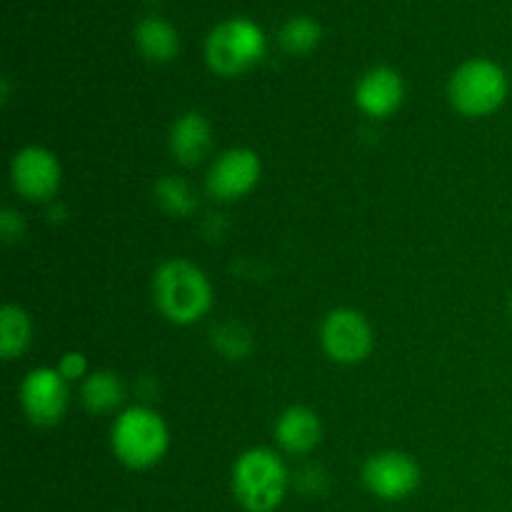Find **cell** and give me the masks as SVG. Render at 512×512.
<instances>
[{
    "instance_id": "cell-3",
    "label": "cell",
    "mask_w": 512,
    "mask_h": 512,
    "mask_svg": "<svg viewBox=\"0 0 512 512\" xmlns=\"http://www.w3.org/2000/svg\"><path fill=\"white\" fill-rule=\"evenodd\" d=\"M290 475L270 448H250L233 465V495L248 512H275L288 493Z\"/></svg>"
},
{
    "instance_id": "cell-19",
    "label": "cell",
    "mask_w": 512,
    "mask_h": 512,
    "mask_svg": "<svg viewBox=\"0 0 512 512\" xmlns=\"http://www.w3.org/2000/svg\"><path fill=\"white\" fill-rule=\"evenodd\" d=\"M213 345L228 360H243L253 350V335L240 323H223L213 330Z\"/></svg>"
},
{
    "instance_id": "cell-22",
    "label": "cell",
    "mask_w": 512,
    "mask_h": 512,
    "mask_svg": "<svg viewBox=\"0 0 512 512\" xmlns=\"http://www.w3.org/2000/svg\"><path fill=\"white\" fill-rule=\"evenodd\" d=\"M510 315H512V295H510Z\"/></svg>"
},
{
    "instance_id": "cell-16",
    "label": "cell",
    "mask_w": 512,
    "mask_h": 512,
    "mask_svg": "<svg viewBox=\"0 0 512 512\" xmlns=\"http://www.w3.org/2000/svg\"><path fill=\"white\" fill-rule=\"evenodd\" d=\"M33 343V320L20 305L5 303L0 310V355L3 360H15Z\"/></svg>"
},
{
    "instance_id": "cell-9",
    "label": "cell",
    "mask_w": 512,
    "mask_h": 512,
    "mask_svg": "<svg viewBox=\"0 0 512 512\" xmlns=\"http://www.w3.org/2000/svg\"><path fill=\"white\" fill-rule=\"evenodd\" d=\"M420 465L403 450H383L365 460L363 483L375 498L398 503L420 488Z\"/></svg>"
},
{
    "instance_id": "cell-14",
    "label": "cell",
    "mask_w": 512,
    "mask_h": 512,
    "mask_svg": "<svg viewBox=\"0 0 512 512\" xmlns=\"http://www.w3.org/2000/svg\"><path fill=\"white\" fill-rule=\"evenodd\" d=\"M135 45L150 63H170L180 53V35L173 23L158 15H148L135 25Z\"/></svg>"
},
{
    "instance_id": "cell-17",
    "label": "cell",
    "mask_w": 512,
    "mask_h": 512,
    "mask_svg": "<svg viewBox=\"0 0 512 512\" xmlns=\"http://www.w3.org/2000/svg\"><path fill=\"white\" fill-rule=\"evenodd\" d=\"M155 203L163 213L173 215V218H190L198 210V193L193 185L180 175H163L155 180Z\"/></svg>"
},
{
    "instance_id": "cell-1",
    "label": "cell",
    "mask_w": 512,
    "mask_h": 512,
    "mask_svg": "<svg viewBox=\"0 0 512 512\" xmlns=\"http://www.w3.org/2000/svg\"><path fill=\"white\" fill-rule=\"evenodd\" d=\"M153 300L168 323L193 325L213 308V283L190 260H165L153 275Z\"/></svg>"
},
{
    "instance_id": "cell-8",
    "label": "cell",
    "mask_w": 512,
    "mask_h": 512,
    "mask_svg": "<svg viewBox=\"0 0 512 512\" xmlns=\"http://www.w3.org/2000/svg\"><path fill=\"white\" fill-rule=\"evenodd\" d=\"M68 380L55 368H35L23 378L18 388L20 408L25 418L38 428H53L68 410Z\"/></svg>"
},
{
    "instance_id": "cell-20",
    "label": "cell",
    "mask_w": 512,
    "mask_h": 512,
    "mask_svg": "<svg viewBox=\"0 0 512 512\" xmlns=\"http://www.w3.org/2000/svg\"><path fill=\"white\" fill-rule=\"evenodd\" d=\"M60 375H63L68 383H83L88 378V358H85L80 350H68V353L60 355L58 365H55Z\"/></svg>"
},
{
    "instance_id": "cell-13",
    "label": "cell",
    "mask_w": 512,
    "mask_h": 512,
    "mask_svg": "<svg viewBox=\"0 0 512 512\" xmlns=\"http://www.w3.org/2000/svg\"><path fill=\"white\" fill-rule=\"evenodd\" d=\"M275 440L288 455H308L323 440V420L305 405H293L280 413L275 423Z\"/></svg>"
},
{
    "instance_id": "cell-7",
    "label": "cell",
    "mask_w": 512,
    "mask_h": 512,
    "mask_svg": "<svg viewBox=\"0 0 512 512\" xmlns=\"http://www.w3.org/2000/svg\"><path fill=\"white\" fill-rule=\"evenodd\" d=\"M10 183L20 198L30 203H48L63 185V165L58 155L50 153L43 145H25L13 155Z\"/></svg>"
},
{
    "instance_id": "cell-10",
    "label": "cell",
    "mask_w": 512,
    "mask_h": 512,
    "mask_svg": "<svg viewBox=\"0 0 512 512\" xmlns=\"http://www.w3.org/2000/svg\"><path fill=\"white\" fill-rule=\"evenodd\" d=\"M263 175V160L250 148H230L208 170V193L220 203H235L253 193Z\"/></svg>"
},
{
    "instance_id": "cell-18",
    "label": "cell",
    "mask_w": 512,
    "mask_h": 512,
    "mask_svg": "<svg viewBox=\"0 0 512 512\" xmlns=\"http://www.w3.org/2000/svg\"><path fill=\"white\" fill-rule=\"evenodd\" d=\"M323 40V25L310 15H295L280 28V45L290 55H308Z\"/></svg>"
},
{
    "instance_id": "cell-6",
    "label": "cell",
    "mask_w": 512,
    "mask_h": 512,
    "mask_svg": "<svg viewBox=\"0 0 512 512\" xmlns=\"http://www.w3.org/2000/svg\"><path fill=\"white\" fill-rule=\"evenodd\" d=\"M320 345L333 363L358 365L373 353V325L360 310L335 308L320 325Z\"/></svg>"
},
{
    "instance_id": "cell-21",
    "label": "cell",
    "mask_w": 512,
    "mask_h": 512,
    "mask_svg": "<svg viewBox=\"0 0 512 512\" xmlns=\"http://www.w3.org/2000/svg\"><path fill=\"white\" fill-rule=\"evenodd\" d=\"M0 235H3V240L8 245H13V243H18V240H23V235H25L23 215L15 213L13 208H5L3 213H0Z\"/></svg>"
},
{
    "instance_id": "cell-12",
    "label": "cell",
    "mask_w": 512,
    "mask_h": 512,
    "mask_svg": "<svg viewBox=\"0 0 512 512\" xmlns=\"http://www.w3.org/2000/svg\"><path fill=\"white\" fill-rule=\"evenodd\" d=\"M170 153L180 165H200L213 150V125L198 110L178 115L168 135Z\"/></svg>"
},
{
    "instance_id": "cell-11",
    "label": "cell",
    "mask_w": 512,
    "mask_h": 512,
    "mask_svg": "<svg viewBox=\"0 0 512 512\" xmlns=\"http://www.w3.org/2000/svg\"><path fill=\"white\" fill-rule=\"evenodd\" d=\"M405 103V80L403 75L388 65L370 68L355 85V105L368 118H390L398 113Z\"/></svg>"
},
{
    "instance_id": "cell-2",
    "label": "cell",
    "mask_w": 512,
    "mask_h": 512,
    "mask_svg": "<svg viewBox=\"0 0 512 512\" xmlns=\"http://www.w3.org/2000/svg\"><path fill=\"white\" fill-rule=\"evenodd\" d=\"M113 453L125 468L148 470L165 458L170 448V430L163 415L148 405L120 410L110 430Z\"/></svg>"
},
{
    "instance_id": "cell-15",
    "label": "cell",
    "mask_w": 512,
    "mask_h": 512,
    "mask_svg": "<svg viewBox=\"0 0 512 512\" xmlns=\"http://www.w3.org/2000/svg\"><path fill=\"white\" fill-rule=\"evenodd\" d=\"M80 398H83V405L90 413H115L125 400V385L120 375L113 373V370H98V373H90L83 380Z\"/></svg>"
},
{
    "instance_id": "cell-4",
    "label": "cell",
    "mask_w": 512,
    "mask_h": 512,
    "mask_svg": "<svg viewBox=\"0 0 512 512\" xmlns=\"http://www.w3.org/2000/svg\"><path fill=\"white\" fill-rule=\"evenodd\" d=\"M510 95V78L500 63L490 58H470L453 70L448 98L465 118H488L498 113Z\"/></svg>"
},
{
    "instance_id": "cell-5",
    "label": "cell",
    "mask_w": 512,
    "mask_h": 512,
    "mask_svg": "<svg viewBox=\"0 0 512 512\" xmlns=\"http://www.w3.org/2000/svg\"><path fill=\"white\" fill-rule=\"evenodd\" d=\"M268 38L250 18H228L215 25L205 40V60L223 78L248 73L265 58Z\"/></svg>"
}]
</instances>
